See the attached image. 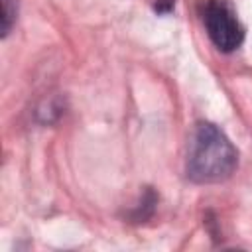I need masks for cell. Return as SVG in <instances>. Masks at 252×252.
I'll return each mask as SVG.
<instances>
[{
  "instance_id": "obj_2",
  "label": "cell",
  "mask_w": 252,
  "mask_h": 252,
  "mask_svg": "<svg viewBox=\"0 0 252 252\" xmlns=\"http://www.w3.org/2000/svg\"><path fill=\"white\" fill-rule=\"evenodd\" d=\"M201 20L211 41L220 51L230 53L240 47L244 39V28L228 0H203Z\"/></svg>"
},
{
  "instance_id": "obj_1",
  "label": "cell",
  "mask_w": 252,
  "mask_h": 252,
  "mask_svg": "<svg viewBox=\"0 0 252 252\" xmlns=\"http://www.w3.org/2000/svg\"><path fill=\"white\" fill-rule=\"evenodd\" d=\"M238 167V152L226 134L211 124H195L187 148V177L195 183H220Z\"/></svg>"
},
{
  "instance_id": "obj_3",
  "label": "cell",
  "mask_w": 252,
  "mask_h": 252,
  "mask_svg": "<svg viewBox=\"0 0 252 252\" xmlns=\"http://www.w3.org/2000/svg\"><path fill=\"white\" fill-rule=\"evenodd\" d=\"M18 0H2V35L6 37L18 18Z\"/></svg>"
}]
</instances>
